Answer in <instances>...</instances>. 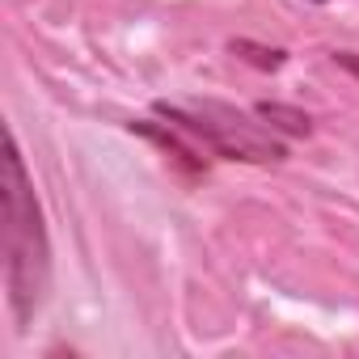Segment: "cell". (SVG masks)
I'll list each match as a JSON object with an SVG mask.
<instances>
[{"mask_svg": "<svg viewBox=\"0 0 359 359\" xmlns=\"http://www.w3.org/2000/svg\"><path fill=\"white\" fill-rule=\"evenodd\" d=\"M334 60H338V64H342V68H351V72H355V76H359V55H351V51H338V55H334Z\"/></svg>", "mask_w": 359, "mask_h": 359, "instance_id": "8992f818", "label": "cell"}, {"mask_svg": "<svg viewBox=\"0 0 359 359\" xmlns=\"http://www.w3.org/2000/svg\"><path fill=\"white\" fill-rule=\"evenodd\" d=\"M156 114L165 123H173L177 131L203 140V148L216 152V156L254 161V165L283 161V140L237 106H224V102H187V106L156 102Z\"/></svg>", "mask_w": 359, "mask_h": 359, "instance_id": "7a4b0ae2", "label": "cell"}, {"mask_svg": "<svg viewBox=\"0 0 359 359\" xmlns=\"http://www.w3.org/2000/svg\"><path fill=\"white\" fill-rule=\"evenodd\" d=\"M5 287L18 325H26L51 287V245L34 182L22 165L18 140L9 135L5 148Z\"/></svg>", "mask_w": 359, "mask_h": 359, "instance_id": "6da1fadb", "label": "cell"}, {"mask_svg": "<svg viewBox=\"0 0 359 359\" xmlns=\"http://www.w3.org/2000/svg\"><path fill=\"white\" fill-rule=\"evenodd\" d=\"M258 118L271 131H287V135H309L313 131V118L304 110H292V106H279V102H262L258 106Z\"/></svg>", "mask_w": 359, "mask_h": 359, "instance_id": "277c9868", "label": "cell"}, {"mask_svg": "<svg viewBox=\"0 0 359 359\" xmlns=\"http://www.w3.org/2000/svg\"><path fill=\"white\" fill-rule=\"evenodd\" d=\"M233 55H241V60H250V64H258V68H266V72H271V68H283V60H287L279 47H258V43H250V39H237V43H233Z\"/></svg>", "mask_w": 359, "mask_h": 359, "instance_id": "5b68a950", "label": "cell"}, {"mask_svg": "<svg viewBox=\"0 0 359 359\" xmlns=\"http://www.w3.org/2000/svg\"><path fill=\"white\" fill-rule=\"evenodd\" d=\"M131 131H140V135H148L161 152H169L177 165H182L187 173H208V156H203V148H195V144H187L182 135H177V127L169 123H131Z\"/></svg>", "mask_w": 359, "mask_h": 359, "instance_id": "3957f363", "label": "cell"}]
</instances>
